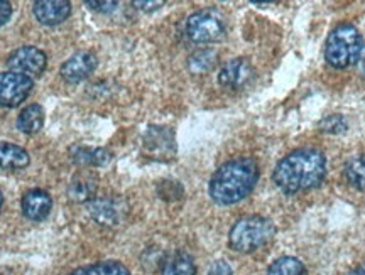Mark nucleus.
<instances>
[{
    "label": "nucleus",
    "instance_id": "26",
    "mask_svg": "<svg viewBox=\"0 0 365 275\" xmlns=\"http://www.w3.org/2000/svg\"><path fill=\"white\" fill-rule=\"evenodd\" d=\"M12 16V6L6 0H0V26H4L6 22L11 19Z\"/></svg>",
    "mask_w": 365,
    "mask_h": 275
},
{
    "label": "nucleus",
    "instance_id": "5",
    "mask_svg": "<svg viewBox=\"0 0 365 275\" xmlns=\"http://www.w3.org/2000/svg\"><path fill=\"white\" fill-rule=\"evenodd\" d=\"M185 32L188 39L196 44H210L218 43L225 38V21L217 11L207 9V11H198L191 14L186 21Z\"/></svg>",
    "mask_w": 365,
    "mask_h": 275
},
{
    "label": "nucleus",
    "instance_id": "11",
    "mask_svg": "<svg viewBox=\"0 0 365 275\" xmlns=\"http://www.w3.org/2000/svg\"><path fill=\"white\" fill-rule=\"evenodd\" d=\"M21 206L26 218L33 219V222H43L51 213L53 199L43 190H31L24 194Z\"/></svg>",
    "mask_w": 365,
    "mask_h": 275
},
{
    "label": "nucleus",
    "instance_id": "24",
    "mask_svg": "<svg viewBox=\"0 0 365 275\" xmlns=\"http://www.w3.org/2000/svg\"><path fill=\"white\" fill-rule=\"evenodd\" d=\"M207 275H234V270H232V267L225 260H218V262L210 267Z\"/></svg>",
    "mask_w": 365,
    "mask_h": 275
},
{
    "label": "nucleus",
    "instance_id": "2",
    "mask_svg": "<svg viewBox=\"0 0 365 275\" xmlns=\"http://www.w3.org/2000/svg\"><path fill=\"white\" fill-rule=\"evenodd\" d=\"M259 181V166L254 159H232L210 180V196L218 204H235L247 198Z\"/></svg>",
    "mask_w": 365,
    "mask_h": 275
},
{
    "label": "nucleus",
    "instance_id": "28",
    "mask_svg": "<svg viewBox=\"0 0 365 275\" xmlns=\"http://www.w3.org/2000/svg\"><path fill=\"white\" fill-rule=\"evenodd\" d=\"M349 275H365V264L360 265V267H357V269H354Z\"/></svg>",
    "mask_w": 365,
    "mask_h": 275
},
{
    "label": "nucleus",
    "instance_id": "8",
    "mask_svg": "<svg viewBox=\"0 0 365 275\" xmlns=\"http://www.w3.org/2000/svg\"><path fill=\"white\" fill-rule=\"evenodd\" d=\"M254 78V68L245 58L227 61L218 73V83L227 90H240Z\"/></svg>",
    "mask_w": 365,
    "mask_h": 275
},
{
    "label": "nucleus",
    "instance_id": "13",
    "mask_svg": "<svg viewBox=\"0 0 365 275\" xmlns=\"http://www.w3.org/2000/svg\"><path fill=\"white\" fill-rule=\"evenodd\" d=\"M97 194V180L90 172H80L73 177L68 187V196L75 203H90Z\"/></svg>",
    "mask_w": 365,
    "mask_h": 275
},
{
    "label": "nucleus",
    "instance_id": "19",
    "mask_svg": "<svg viewBox=\"0 0 365 275\" xmlns=\"http://www.w3.org/2000/svg\"><path fill=\"white\" fill-rule=\"evenodd\" d=\"M217 59L218 56L213 49H200V51H196L190 56L188 68L195 75H203V73H208L210 70L215 68Z\"/></svg>",
    "mask_w": 365,
    "mask_h": 275
},
{
    "label": "nucleus",
    "instance_id": "16",
    "mask_svg": "<svg viewBox=\"0 0 365 275\" xmlns=\"http://www.w3.org/2000/svg\"><path fill=\"white\" fill-rule=\"evenodd\" d=\"M71 159L76 166L81 167H100L108 164L112 154L105 149H88V147H73Z\"/></svg>",
    "mask_w": 365,
    "mask_h": 275
},
{
    "label": "nucleus",
    "instance_id": "23",
    "mask_svg": "<svg viewBox=\"0 0 365 275\" xmlns=\"http://www.w3.org/2000/svg\"><path fill=\"white\" fill-rule=\"evenodd\" d=\"M319 130L327 134H340L346 130V122L341 115H328L319 122Z\"/></svg>",
    "mask_w": 365,
    "mask_h": 275
},
{
    "label": "nucleus",
    "instance_id": "6",
    "mask_svg": "<svg viewBox=\"0 0 365 275\" xmlns=\"http://www.w3.org/2000/svg\"><path fill=\"white\" fill-rule=\"evenodd\" d=\"M34 81L29 76L19 73H0V105L7 108H16L24 102L33 90Z\"/></svg>",
    "mask_w": 365,
    "mask_h": 275
},
{
    "label": "nucleus",
    "instance_id": "30",
    "mask_svg": "<svg viewBox=\"0 0 365 275\" xmlns=\"http://www.w3.org/2000/svg\"><path fill=\"white\" fill-rule=\"evenodd\" d=\"M2 204H4V196L2 192H0V209H2Z\"/></svg>",
    "mask_w": 365,
    "mask_h": 275
},
{
    "label": "nucleus",
    "instance_id": "17",
    "mask_svg": "<svg viewBox=\"0 0 365 275\" xmlns=\"http://www.w3.org/2000/svg\"><path fill=\"white\" fill-rule=\"evenodd\" d=\"M44 125V110L41 105H29L17 117V128L24 134H38Z\"/></svg>",
    "mask_w": 365,
    "mask_h": 275
},
{
    "label": "nucleus",
    "instance_id": "12",
    "mask_svg": "<svg viewBox=\"0 0 365 275\" xmlns=\"http://www.w3.org/2000/svg\"><path fill=\"white\" fill-rule=\"evenodd\" d=\"M122 209L120 203L112 198H95L88 203V214L95 219L98 224L103 227H113L122 219Z\"/></svg>",
    "mask_w": 365,
    "mask_h": 275
},
{
    "label": "nucleus",
    "instance_id": "9",
    "mask_svg": "<svg viewBox=\"0 0 365 275\" xmlns=\"http://www.w3.org/2000/svg\"><path fill=\"white\" fill-rule=\"evenodd\" d=\"M97 68V56L88 51L73 54L68 61L63 63L61 76L68 83H80L88 78Z\"/></svg>",
    "mask_w": 365,
    "mask_h": 275
},
{
    "label": "nucleus",
    "instance_id": "7",
    "mask_svg": "<svg viewBox=\"0 0 365 275\" xmlns=\"http://www.w3.org/2000/svg\"><path fill=\"white\" fill-rule=\"evenodd\" d=\"M48 58L41 49L34 46H24V48L16 49L7 59V66L11 71L19 73L24 76H39L46 70Z\"/></svg>",
    "mask_w": 365,
    "mask_h": 275
},
{
    "label": "nucleus",
    "instance_id": "3",
    "mask_svg": "<svg viewBox=\"0 0 365 275\" xmlns=\"http://www.w3.org/2000/svg\"><path fill=\"white\" fill-rule=\"evenodd\" d=\"M276 227L271 219L252 214V217L240 218L228 233V245L239 254H252L262 249L274 238Z\"/></svg>",
    "mask_w": 365,
    "mask_h": 275
},
{
    "label": "nucleus",
    "instance_id": "29",
    "mask_svg": "<svg viewBox=\"0 0 365 275\" xmlns=\"http://www.w3.org/2000/svg\"><path fill=\"white\" fill-rule=\"evenodd\" d=\"M360 63H362V71L365 75V48L362 49V54H360Z\"/></svg>",
    "mask_w": 365,
    "mask_h": 275
},
{
    "label": "nucleus",
    "instance_id": "1",
    "mask_svg": "<svg viewBox=\"0 0 365 275\" xmlns=\"http://www.w3.org/2000/svg\"><path fill=\"white\" fill-rule=\"evenodd\" d=\"M327 176V157L318 149H299L277 162L272 181L284 194L312 190Z\"/></svg>",
    "mask_w": 365,
    "mask_h": 275
},
{
    "label": "nucleus",
    "instance_id": "25",
    "mask_svg": "<svg viewBox=\"0 0 365 275\" xmlns=\"http://www.w3.org/2000/svg\"><path fill=\"white\" fill-rule=\"evenodd\" d=\"M86 6L98 12H112L115 11L118 4L117 2H86Z\"/></svg>",
    "mask_w": 365,
    "mask_h": 275
},
{
    "label": "nucleus",
    "instance_id": "14",
    "mask_svg": "<svg viewBox=\"0 0 365 275\" xmlns=\"http://www.w3.org/2000/svg\"><path fill=\"white\" fill-rule=\"evenodd\" d=\"M31 157L19 145L11 142H0V169L4 171H19L29 166Z\"/></svg>",
    "mask_w": 365,
    "mask_h": 275
},
{
    "label": "nucleus",
    "instance_id": "22",
    "mask_svg": "<svg viewBox=\"0 0 365 275\" xmlns=\"http://www.w3.org/2000/svg\"><path fill=\"white\" fill-rule=\"evenodd\" d=\"M267 275H308V272L301 260L294 256H281L274 260L267 270Z\"/></svg>",
    "mask_w": 365,
    "mask_h": 275
},
{
    "label": "nucleus",
    "instance_id": "4",
    "mask_svg": "<svg viewBox=\"0 0 365 275\" xmlns=\"http://www.w3.org/2000/svg\"><path fill=\"white\" fill-rule=\"evenodd\" d=\"M362 36L354 24H340L330 32L325 44V59L335 70H345L362 54Z\"/></svg>",
    "mask_w": 365,
    "mask_h": 275
},
{
    "label": "nucleus",
    "instance_id": "18",
    "mask_svg": "<svg viewBox=\"0 0 365 275\" xmlns=\"http://www.w3.org/2000/svg\"><path fill=\"white\" fill-rule=\"evenodd\" d=\"M168 139H173L171 130L164 127H150L144 137V147L154 154H175V144H161Z\"/></svg>",
    "mask_w": 365,
    "mask_h": 275
},
{
    "label": "nucleus",
    "instance_id": "27",
    "mask_svg": "<svg viewBox=\"0 0 365 275\" xmlns=\"http://www.w3.org/2000/svg\"><path fill=\"white\" fill-rule=\"evenodd\" d=\"M134 6L140 11H154V9H159L161 6H164V2H134Z\"/></svg>",
    "mask_w": 365,
    "mask_h": 275
},
{
    "label": "nucleus",
    "instance_id": "15",
    "mask_svg": "<svg viewBox=\"0 0 365 275\" xmlns=\"http://www.w3.org/2000/svg\"><path fill=\"white\" fill-rule=\"evenodd\" d=\"M161 275H196V265L193 256L186 251H175L164 259Z\"/></svg>",
    "mask_w": 365,
    "mask_h": 275
},
{
    "label": "nucleus",
    "instance_id": "20",
    "mask_svg": "<svg viewBox=\"0 0 365 275\" xmlns=\"http://www.w3.org/2000/svg\"><path fill=\"white\" fill-rule=\"evenodd\" d=\"M70 275H132L120 262H98L73 270Z\"/></svg>",
    "mask_w": 365,
    "mask_h": 275
},
{
    "label": "nucleus",
    "instance_id": "10",
    "mask_svg": "<svg viewBox=\"0 0 365 275\" xmlns=\"http://www.w3.org/2000/svg\"><path fill=\"white\" fill-rule=\"evenodd\" d=\"M34 17L44 26H58L71 14V4L66 0H39L34 4Z\"/></svg>",
    "mask_w": 365,
    "mask_h": 275
},
{
    "label": "nucleus",
    "instance_id": "21",
    "mask_svg": "<svg viewBox=\"0 0 365 275\" xmlns=\"http://www.w3.org/2000/svg\"><path fill=\"white\" fill-rule=\"evenodd\" d=\"M345 180L355 190H365V155H357L345 164Z\"/></svg>",
    "mask_w": 365,
    "mask_h": 275
}]
</instances>
